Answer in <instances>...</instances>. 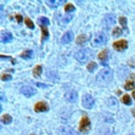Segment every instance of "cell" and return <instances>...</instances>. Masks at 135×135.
<instances>
[{
	"label": "cell",
	"mask_w": 135,
	"mask_h": 135,
	"mask_svg": "<svg viewBox=\"0 0 135 135\" xmlns=\"http://www.w3.org/2000/svg\"><path fill=\"white\" fill-rule=\"evenodd\" d=\"M112 76H113V71L111 69H103L98 73L96 80L100 84H105L111 81Z\"/></svg>",
	"instance_id": "cell-1"
},
{
	"label": "cell",
	"mask_w": 135,
	"mask_h": 135,
	"mask_svg": "<svg viewBox=\"0 0 135 135\" xmlns=\"http://www.w3.org/2000/svg\"><path fill=\"white\" fill-rule=\"evenodd\" d=\"M115 21H116V18L113 14H107L102 19V25L105 30H109L112 25L115 24Z\"/></svg>",
	"instance_id": "cell-2"
},
{
	"label": "cell",
	"mask_w": 135,
	"mask_h": 135,
	"mask_svg": "<svg viewBox=\"0 0 135 135\" xmlns=\"http://www.w3.org/2000/svg\"><path fill=\"white\" fill-rule=\"evenodd\" d=\"M90 129H91V122H90V119H89L86 116L82 117L81 120H80V122H79V130H80V132L86 133V132L90 131Z\"/></svg>",
	"instance_id": "cell-3"
},
{
	"label": "cell",
	"mask_w": 135,
	"mask_h": 135,
	"mask_svg": "<svg viewBox=\"0 0 135 135\" xmlns=\"http://www.w3.org/2000/svg\"><path fill=\"white\" fill-rule=\"evenodd\" d=\"M89 56H90V52L89 50H80L76 53L75 55V58L79 61V62H85L88 59H89Z\"/></svg>",
	"instance_id": "cell-4"
},
{
	"label": "cell",
	"mask_w": 135,
	"mask_h": 135,
	"mask_svg": "<svg viewBox=\"0 0 135 135\" xmlns=\"http://www.w3.org/2000/svg\"><path fill=\"white\" fill-rule=\"evenodd\" d=\"M107 40H108V39H107L105 35H103V34H97V35L95 36V38L93 39L92 45H94V46L103 45V44L107 43Z\"/></svg>",
	"instance_id": "cell-5"
},
{
	"label": "cell",
	"mask_w": 135,
	"mask_h": 135,
	"mask_svg": "<svg viewBox=\"0 0 135 135\" xmlns=\"http://www.w3.org/2000/svg\"><path fill=\"white\" fill-rule=\"evenodd\" d=\"M82 104L86 109H91L94 105V98L90 94H85L82 98Z\"/></svg>",
	"instance_id": "cell-6"
},
{
	"label": "cell",
	"mask_w": 135,
	"mask_h": 135,
	"mask_svg": "<svg viewBox=\"0 0 135 135\" xmlns=\"http://www.w3.org/2000/svg\"><path fill=\"white\" fill-rule=\"evenodd\" d=\"M113 47H114L116 51L121 52V51H123V50H126V49L128 47V41H127V40H123V39L118 40V41H115V42L113 43Z\"/></svg>",
	"instance_id": "cell-7"
},
{
	"label": "cell",
	"mask_w": 135,
	"mask_h": 135,
	"mask_svg": "<svg viewBox=\"0 0 135 135\" xmlns=\"http://www.w3.org/2000/svg\"><path fill=\"white\" fill-rule=\"evenodd\" d=\"M20 92L25 96V97H31L33 95L36 94V91L32 88V86H28V85H24L20 89Z\"/></svg>",
	"instance_id": "cell-8"
},
{
	"label": "cell",
	"mask_w": 135,
	"mask_h": 135,
	"mask_svg": "<svg viewBox=\"0 0 135 135\" xmlns=\"http://www.w3.org/2000/svg\"><path fill=\"white\" fill-rule=\"evenodd\" d=\"M49 110V105L44 101H39L35 104V111L36 112H46Z\"/></svg>",
	"instance_id": "cell-9"
},
{
	"label": "cell",
	"mask_w": 135,
	"mask_h": 135,
	"mask_svg": "<svg viewBox=\"0 0 135 135\" xmlns=\"http://www.w3.org/2000/svg\"><path fill=\"white\" fill-rule=\"evenodd\" d=\"M98 59L100 60L101 64L107 65V61H108V50H103L98 54Z\"/></svg>",
	"instance_id": "cell-10"
},
{
	"label": "cell",
	"mask_w": 135,
	"mask_h": 135,
	"mask_svg": "<svg viewBox=\"0 0 135 135\" xmlns=\"http://www.w3.org/2000/svg\"><path fill=\"white\" fill-rule=\"evenodd\" d=\"M73 37H74V35H73L72 32H66V33L62 36V38H61V42L64 43V44L70 43V42L73 40Z\"/></svg>",
	"instance_id": "cell-11"
},
{
	"label": "cell",
	"mask_w": 135,
	"mask_h": 135,
	"mask_svg": "<svg viewBox=\"0 0 135 135\" xmlns=\"http://www.w3.org/2000/svg\"><path fill=\"white\" fill-rule=\"evenodd\" d=\"M65 97L70 102H75L77 100V98H78V95H77V93L75 91H70L69 93H66Z\"/></svg>",
	"instance_id": "cell-12"
},
{
	"label": "cell",
	"mask_w": 135,
	"mask_h": 135,
	"mask_svg": "<svg viewBox=\"0 0 135 135\" xmlns=\"http://www.w3.org/2000/svg\"><path fill=\"white\" fill-rule=\"evenodd\" d=\"M60 133H61V135H77V133H76L73 129L68 128V127L62 128V129L60 130Z\"/></svg>",
	"instance_id": "cell-13"
},
{
	"label": "cell",
	"mask_w": 135,
	"mask_h": 135,
	"mask_svg": "<svg viewBox=\"0 0 135 135\" xmlns=\"http://www.w3.org/2000/svg\"><path fill=\"white\" fill-rule=\"evenodd\" d=\"M13 40V35L11 33H2L1 35V41L6 43V42H9Z\"/></svg>",
	"instance_id": "cell-14"
},
{
	"label": "cell",
	"mask_w": 135,
	"mask_h": 135,
	"mask_svg": "<svg viewBox=\"0 0 135 135\" xmlns=\"http://www.w3.org/2000/svg\"><path fill=\"white\" fill-rule=\"evenodd\" d=\"M85 41H86V36H85L84 34H81V35H79V36L76 38V43L79 44V45L84 44Z\"/></svg>",
	"instance_id": "cell-15"
},
{
	"label": "cell",
	"mask_w": 135,
	"mask_h": 135,
	"mask_svg": "<svg viewBox=\"0 0 135 135\" xmlns=\"http://www.w3.org/2000/svg\"><path fill=\"white\" fill-rule=\"evenodd\" d=\"M12 120H13V119H12V116L8 115V114H4V115H2V117H1V121H2V123H4V124L11 123Z\"/></svg>",
	"instance_id": "cell-16"
},
{
	"label": "cell",
	"mask_w": 135,
	"mask_h": 135,
	"mask_svg": "<svg viewBox=\"0 0 135 135\" xmlns=\"http://www.w3.org/2000/svg\"><path fill=\"white\" fill-rule=\"evenodd\" d=\"M42 73V65H36L34 68V71H33V75L34 77H39Z\"/></svg>",
	"instance_id": "cell-17"
},
{
	"label": "cell",
	"mask_w": 135,
	"mask_h": 135,
	"mask_svg": "<svg viewBox=\"0 0 135 135\" xmlns=\"http://www.w3.org/2000/svg\"><path fill=\"white\" fill-rule=\"evenodd\" d=\"M41 31H42V36H41V40H45L49 38V31L47 27L45 25H41Z\"/></svg>",
	"instance_id": "cell-18"
},
{
	"label": "cell",
	"mask_w": 135,
	"mask_h": 135,
	"mask_svg": "<svg viewBox=\"0 0 135 135\" xmlns=\"http://www.w3.org/2000/svg\"><path fill=\"white\" fill-rule=\"evenodd\" d=\"M20 56H21L22 58L28 59V58H31V57L33 56V51H31V50H25V51H23V52L20 54Z\"/></svg>",
	"instance_id": "cell-19"
},
{
	"label": "cell",
	"mask_w": 135,
	"mask_h": 135,
	"mask_svg": "<svg viewBox=\"0 0 135 135\" xmlns=\"http://www.w3.org/2000/svg\"><path fill=\"white\" fill-rule=\"evenodd\" d=\"M96 68H97V63H96L95 61H91V62L86 65V69H88L89 72H94V71L96 70Z\"/></svg>",
	"instance_id": "cell-20"
},
{
	"label": "cell",
	"mask_w": 135,
	"mask_h": 135,
	"mask_svg": "<svg viewBox=\"0 0 135 135\" xmlns=\"http://www.w3.org/2000/svg\"><path fill=\"white\" fill-rule=\"evenodd\" d=\"M121 101H122V103H124V104H127V105H130V104L132 103V101H131V97H130L128 94H126V95L122 96Z\"/></svg>",
	"instance_id": "cell-21"
},
{
	"label": "cell",
	"mask_w": 135,
	"mask_h": 135,
	"mask_svg": "<svg viewBox=\"0 0 135 135\" xmlns=\"http://www.w3.org/2000/svg\"><path fill=\"white\" fill-rule=\"evenodd\" d=\"M134 88H135V84H134V82L133 81H127L126 82V84H124V89L127 90V91H131V90H134Z\"/></svg>",
	"instance_id": "cell-22"
},
{
	"label": "cell",
	"mask_w": 135,
	"mask_h": 135,
	"mask_svg": "<svg viewBox=\"0 0 135 135\" xmlns=\"http://www.w3.org/2000/svg\"><path fill=\"white\" fill-rule=\"evenodd\" d=\"M38 22L41 24V25H49L50 24V20L46 18V17H41V18H39L38 19Z\"/></svg>",
	"instance_id": "cell-23"
},
{
	"label": "cell",
	"mask_w": 135,
	"mask_h": 135,
	"mask_svg": "<svg viewBox=\"0 0 135 135\" xmlns=\"http://www.w3.org/2000/svg\"><path fill=\"white\" fill-rule=\"evenodd\" d=\"M64 1H53V0H51V1H46V3L49 4V5H51V6H53V7H56V6H58V5H60L61 3H63Z\"/></svg>",
	"instance_id": "cell-24"
},
{
	"label": "cell",
	"mask_w": 135,
	"mask_h": 135,
	"mask_svg": "<svg viewBox=\"0 0 135 135\" xmlns=\"http://www.w3.org/2000/svg\"><path fill=\"white\" fill-rule=\"evenodd\" d=\"M74 9H75V6H74L72 3H68V4H65V6H64V11H65L66 13L73 12Z\"/></svg>",
	"instance_id": "cell-25"
},
{
	"label": "cell",
	"mask_w": 135,
	"mask_h": 135,
	"mask_svg": "<svg viewBox=\"0 0 135 135\" xmlns=\"http://www.w3.org/2000/svg\"><path fill=\"white\" fill-rule=\"evenodd\" d=\"M112 34H113L114 37H118V36H120V35L122 34V31H121V28H119V27H115V28L113 30Z\"/></svg>",
	"instance_id": "cell-26"
},
{
	"label": "cell",
	"mask_w": 135,
	"mask_h": 135,
	"mask_svg": "<svg viewBox=\"0 0 135 135\" xmlns=\"http://www.w3.org/2000/svg\"><path fill=\"white\" fill-rule=\"evenodd\" d=\"M24 22H25V24L27 25V27H30V28H34V26H35V25H34V22H33L30 18H25V19H24Z\"/></svg>",
	"instance_id": "cell-27"
},
{
	"label": "cell",
	"mask_w": 135,
	"mask_h": 135,
	"mask_svg": "<svg viewBox=\"0 0 135 135\" xmlns=\"http://www.w3.org/2000/svg\"><path fill=\"white\" fill-rule=\"evenodd\" d=\"M119 22H120V24L122 25L123 28L127 27V18L126 17H119Z\"/></svg>",
	"instance_id": "cell-28"
},
{
	"label": "cell",
	"mask_w": 135,
	"mask_h": 135,
	"mask_svg": "<svg viewBox=\"0 0 135 135\" xmlns=\"http://www.w3.org/2000/svg\"><path fill=\"white\" fill-rule=\"evenodd\" d=\"M11 79H12V76L9 74H2L1 75V80H3V81H7Z\"/></svg>",
	"instance_id": "cell-29"
},
{
	"label": "cell",
	"mask_w": 135,
	"mask_h": 135,
	"mask_svg": "<svg viewBox=\"0 0 135 135\" xmlns=\"http://www.w3.org/2000/svg\"><path fill=\"white\" fill-rule=\"evenodd\" d=\"M109 101H111V102H109V104H110V105H116V104H117V100H116L115 98H113V97H112V98H110V100H109Z\"/></svg>",
	"instance_id": "cell-30"
},
{
	"label": "cell",
	"mask_w": 135,
	"mask_h": 135,
	"mask_svg": "<svg viewBox=\"0 0 135 135\" xmlns=\"http://www.w3.org/2000/svg\"><path fill=\"white\" fill-rule=\"evenodd\" d=\"M16 19H17V21H18L19 23H21V22H22V20H23L21 15H17V16H16Z\"/></svg>",
	"instance_id": "cell-31"
},
{
	"label": "cell",
	"mask_w": 135,
	"mask_h": 135,
	"mask_svg": "<svg viewBox=\"0 0 135 135\" xmlns=\"http://www.w3.org/2000/svg\"><path fill=\"white\" fill-rule=\"evenodd\" d=\"M36 85L39 86V88H46V86H47L46 84H44V83H40V82H36Z\"/></svg>",
	"instance_id": "cell-32"
},
{
	"label": "cell",
	"mask_w": 135,
	"mask_h": 135,
	"mask_svg": "<svg viewBox=\"0 0 135 135\" xmlns=\"http://www.w3.org/2000/svg\"><path fill=\"white\" fill-rule=\"evenodd\" d=\"M72 17H73V16H69L68 18H63V19H62V21H63V22H69V21L72 19Z\"/></svg>",
	"instance_id": "cell-33"
},
{
	"label": "cell",
	"mask_w": 135,
	"mask_h": 135,
	"mask_svg": "<svg viewBox=\"0 0 135 135\" xmlns=\"http://www.w3.org/2000/svg\"><path fill=\"white\" fill-rule=\"evenodd\" d=\"M132 114L135 116V110H132Z\"/></svg>",
	"instance_id": "cell-34"
},
{
	"label": "cell",
	"mask_w": 135,
	"mask_h": 135,
	"mask_svg": "<svg viewBox=\"0 0 135 135\" xmlns=\"http://www.w3.org/2000/svg\"><path fill=\"white\" fill-rule=\"evenodd\" d=\"M132 95H133V98H134V99H135V91H134V92H133V94H132Z\"/></svg>",
	"instance_id": "cell-35"
},
{
	"label": "cell",
	"mask_w": 135,
	"mask_h": 135,
	"mask_svg": "<svg viewBox=\"0 0 135 135\" xmlns=\"http://www.w3.org/2000/svg\"><path fill=\"white\" fill-rule=\"evenodd\" d=\"M104 135H113V134H112V133H105Z\"/></svg>",
	"instance_id": "cell-36"
},
{
	"label": "cell",
	"mask_w": 135,
	"mask_h": 135,
	"mask_svg": "<svg viewBox=\"0 0 135 135\" xmlns=\"http://www.w3.org/2000/svg\"><path fill=\"white\" fill-rule=\"evenodd\" d=\"M31 135H34V134H31Z\"/></svg>",
	"instance_id": "cell-37"
}]
</instances>
